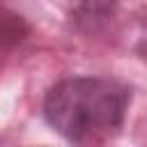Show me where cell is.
<instances>
[{"label": "cell", "mask_w": 147, "mask_h": 147, "mask_svg": "<svg viewBox=\"0 0 147 147\" xmlns=\"http://www.w3.org/2000/svg\"><path fill=\"white\" fill-rule=\"evenodd\" d=\"M129 99V87L115 78H64L48 90L44 117L69 142H103L124 124Z\"/></svg>", "instance_id": "obj_1"}, {"label": "cell", "mask_w": 147, "mask_h": 147, "mask_svg": "<svg viewBox=\"0 0 147 147\" xmlns=\"http://www.w3.org/2000/svg\"><path fill=\"white\" fill-rule=\"evenodd\" d=\"M25 32H28L25 21L5 5H0V53L14 48L25 37Z\"/></svg>", "instance_id": "obj_2"}]
</instances>
